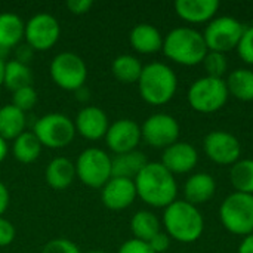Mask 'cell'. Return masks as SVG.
I'll list each match as a JSON object with an SVG mask.
<instances>
[{
	"label": "cell",
	"instance_id": "obj_42",
	"mask_svg": "<svg viewBox=\"0 0 253 253\" xmlns=\"http://www.w3.org/2000/svg\"><path fill=\"white\" fill-rule=\"evenodd\" d=\"M7 151H9V148H7V142L0 136V163L6 159Z\"/></svg>",
	"mask_w": 253,
	"mask_h": 253
},
{
	"label": "cell",
	"instance_id": "obj_16",
	"mask_svg": "<svg viewBox=\"0 0 253 253\" xmlns=\"http://www.w3.org/2000/svg\"><path fill=\"white\" fill-rule=\"evenodd\" d=\"M136 197V187L132 179L111 178L101 188L102 205L110 211H123L129 208Z\"/></svg>",
	"mask_w": 253,
	"mask_h": 253
},
{
	"label": "cell",
	"instance_id": "obj_36",
	"mask_svg": "<svg viewBox=\"0 0 253 253\" xmlns=\"http://www.w3.org/2000/svg\"><path fill=\"white\" fill-rule=\"evenodd\" d=\"M15 239V227L10 221L0 216V248L9 246Z\"/></svg>",
	"mask_w": 253,
	"mask_h": 253
},
{
	"label": "cell",
	"instance_id": "obj_28",
	"mask_svg": "<svg viewBox=\"0 0 253 253\" xmlns=\"http://www.w3.org/2000/svg\"><path fill=\"white\" fill-rule=\"evenodd\" d=\"M130 231L133 239L148 243L157 233H160V221L153 212L139 211L130 219Z\"/></svg>",
	"mask_w": 253,
	"mask_h": 253
},
{
	"label": "cell",
	"instance_id": "obj_9",
	"mask_svg": "<svg viewBox=\"0 0 253 253\" xmlns=\"http://www.w3.org/2000/svg\"><path fill=\"white\" fill-rule=\"evenodd\" d=\"M245 25L233 16H218L209 21L205 28L203 37L209 50L227 53L237 47L243 33Z\"/></svg>",
	"mask_w": 253,
	"mask_h": 253
},
{
	"label": "cell",
	"instance_id": "obj_7",
	"mask_svg": "<svg viewBox=\"0 0 253 253\" xmlns=\"http://www.w3.org/2000/svg\"><path fill=\"white\" fill-rule=\"evenodd\" d=\"M76 176L90 188H102L111 176V157L101 148L83 150L76 160Z\"/></svg>",
	"mask_w": 253,
	"mask_h": 253
},
{
	"label": "cell",
	"instance_id": "obj_12",
	"mask_svg": "<svg viewBox=\"0 0 253 253\" xmlns=\"http://www.w3.org/2000/svg\"><path fill=\"white\" fill-rule=\"evenodd\" d=\"M179 123L176 119L166 113L151 114L141 126L142 139L154 148H168L178 142L179 138Z\"/></svg>",
	"mask_w": 253,
	"mask_h": 253
},
{
	"label": "cell",
	"instance_id": "obj_20",
	"mask_svg": "<svg viewBox=\"0 0 253 253\" xmlns=\"http://www.w3.org/2000/svg\"><path fill=\"white\" fill-rule=\"evenodd\" d=\"M215 191H216V182L213 176L205 172L193 173L184 185L185 202L194 206L209 202L215 196Z\"/></svg>",
	"mask_w": 253,
	"mask_h": 253
},
{
	"label": "cell",
	"instance_id": "obj_3",
	"mask_svg": "<svg viewBox=\"0 0 253 253\" xmlns=\"http://www.w3.org/2000/svg\"><path fill=\"white\" fill-rule=\"evenodd\" d=\"M163 225L166 234L179 243L197 242L205 230V219L197 206L185 202L175 200L165 209Z\"/></svg>",
	"mask_w": 253,
	"mask_h": 253
},
{
	"label": "cell",
	"instance_id": "obj_13",
	"mask_svg": "<svg viewBox=\"0 0 253 253\" xmlns=\"http://www.w3.org/2000/svg\"><path fill=\"white\" fill-rule=\"evenodd\" d=\"M203 150L213 163L233 166L240 160L242 144L237 136L227 130H212L203 139Z\"/></svg>",
	"mask_w": 253,
	"mask_h": 253
},
{
	"label": "cell",
	"instance_id": "obj_25",
	"mask_svg": "<svg viewBox=\"0 0 253 253\" xmlns=\"http://www.w3.org/2000/svg\"><path fill=\"white\" fill-rule=\"evenodd\" d=\"M228 93L239 101H253V71L249 68H236L225 80Z\"/></svg>",
	"mask_w": 253,
	"mask_h": 253
},
{
	"label": "cell",
	"instance_id": "obj_24",
	"mask_svg": "<svg viewBox=\"0 0 253 253\" xmlns=\"http://www.w3.org/2000/svg\"><path fill=\"white\" fill-rule=\"evenodd\" d=\"M25 24L12 12L0 13V49L16 46L24 37Z\"/></svg>",
	"mask_w": 253,
	"mask_h": 253
},
{
	"label": "cell",
	"instance_id": "obj_31",
	"mask_svg": "<svg viewBox=\"0 0 253 253\" xmlns=\"http://www.w3.org/2000/svg\"><path fill=\"white\" fill-rule=\"evenodd\" d=\"M202 64L205 65V70L208 73L206 76H209V77L224 79V74L228 70L227 56H225V53H221V52L209 50Z\"/></svg>",
	"mask_w": 253,
	"mask_h": 253
},
{
	"label": "cell",
	"instance_id": "obj_21",
	"mask_svg": "<svg viewBox=\"0 0 253 253\" xmlns=\"http://www.w3.org/2000/svg\"><path fill=\"white\" fill-rule=\"evenodd\" d=\"M148 163L144 153L133 150L123 154H116L111 159V176L113 178H125V179H135L139 172Z\"/></svg>",
	"mask_w": 253,
	"mask_h": 253
},
{
	"label": "cell",
	"instance_id": "obj_40",
	"mask_svg": "<svg viewBox=\"0 0 253 253\" xmlns=\"http://www.w3.org/2000/svg\"><path fill=\"white\" fill-rule=\"evenodd\" d=\"M31 53H33V49H31L28 44H25V46H21V47L18 49L16 61L27 64V61H30V58H31Z\"/></svg>",
	"mask_w": 253,
	"mask_h": 253
},
{
	"label": "cell",
	"instance_id": "obj_10",
	"mask_svg": "<svg viewBox=\"0 0 253 253\" xmlns=\"http://www.w3.org/2000/svg\"><path fill=\"white\" fill-rule=\"evenodd\" d=\"M50 77L64 90H79L84 86L87 67L82 56L73 52H61L50 62Z\"/></svg>",
	"mask_w": 253,
	"mask_h": 253
},
{
	"label": "cell",
	"instance_id": "obj_30",
	"mask_svg": "<svg viewBox=\"0 0 253 253\" xmlns=\"http://www.w3.org/2000/svg\"><path fill=\"white\" fill-rule=\"evenodd\" d=\"M231 185L237 193L253 196V160L243 159L236 162L230 170Z\"/></svg>",
	"mask_w": 253,
	"mask_h": 253
},
{
	"label": "cell",
	"instance_id": "obj_41",
	"mask_svg": "<svg viewBox=\"0 0 253 253\" xmlns=\"http://www.w3.org/2000/svg\"><path fill=\"white\" fill-rule=\"evenodd\" d=\"M239 253H253V234L246 236L239 245Z\"/></svg>",
	"mask_w": 253,
	"mask_h": 253
},
{
	"label": "cell",
	"instance_id": "obj_5",
	"mask_svg": "<svg viewBox=\"0 0 253 253\" xmlns=\"http://www.w3.org/2000/svg\"><path fill=\"white\" fill-rule=\"evenodd\" d=\"M228 87L224 79L200 77L188 87L187 99L190 107L200 114H212L219 111L228 101Z\"/></svg>",
	"mask_w": 253,
	"mask_h": 253
},
{
	"label": "cell",
	"instance_id": "obj_37",
	"mask_svg": "<svg viewBox=\"0 0 253 253\" xmlns=\"http://www.w3.org/2000/svg\"><path fill=\"white\" fill-rule=\"evenodd\" d=\"M148 246L154 253H165L170 246V237L166 233L160 231L148 242Z\"/></svg>",
	"mask_w": 253,
	"mask_h": 253
},
{
	"label": "cell",
	"instance_id": "obj_11",
	"mask_svg": "<svg viewBox=\"0 0 253 253\" xmlns=\"http://www.w3.org/2000/svg\"><path fill=\"white\" fill-rule=\"evenodd\" d=\"M61 36V25L50 13H36L25 22L24 37L33 50H47L56 44Z\"/></svg>",
	"mask_w": 253,
	"mask_h": 253
},
{
	"label": "cell",
	"instance_id": "obj_4",
	"mask_svg": "<svg viewBox=\"0 0 253 253\" xmlns=\"http://www.w3.org/2000/svg\"><path fill=\"white\" fill-rule=\"evenodd\" d=\"M141 98L151 105H165L176 93L178 77L175 71L163 62H150L144 65L138 80Z\"/></svg>",
	"mask_w": 253,
	"mask_h": 253
},
{
	"label": "cell",
	"instance_id": "obj_43",
	"mask_svg": "<svg viewBox=\"0 0 253 253\" xmlns=\"http://www.w3.org/2000/svg\"><path fill=\"white\" fill-rule=\"evenodd\" d=\"M3 76H4V61L0 58V87L3 86Z\"/></svg>",
	"mask_w": 253,
	"mask_h": 253
},
{
	"label": "cell",
	"instance_id": "obj_44",
	"mask_svg": "<svg viewBox=\"0 0 253 253\" xmlns=\"http://www.w3.org/2000/svg\"><path fill=\"white\" fill-rule=\"evenodd\" d=\"M86 253H105V252H102V251H89V252H86Z\"/></svg>",
	"mask_w": 253,
	"mask_h": 253
},
{
	"label": "cell",
	"instance_id": "obj_2",
	"mask_svg": "<svg viewBox=\"0 0 253 253\" xmlns=\"http://www.w3.org/2000/svg\"><path fill=\"white\" fill-rule=\"evenodd\" d=\"M163 53L173 62L185 67L202 64L209 49L200 31L191 27L173 28L163 37Z\"/></svg>",
	"mask_w": 253,
	"mask_h": 253
},
{
	"label": "cell",
	"instance_id": "obj_38",
	"mask_svg": "<svg viewBox=\"0 0 253 253\" xmlns=\"http://www.w3.org/2000/svg\"><path fill=\"white\" fill-rule=\"evenodd\" d=\"M65 6L74 15H83L90 10V7L93 6V1L92 0H68Z\"/></svg>",
	"mask_w": 253,
	"mask_h": 253
},
{
	"label": "cell",
	"instance_id": "obj_8",
	"mask_svg": "<svg viewBox=\"0 0 253 253\" xmlns=\"http://www.w3.org/2000/svg\"><path fill=\"white\" fill-rule=\"evenodd\" d=\"M33 133L40 141L42 147L64 148L70 145L76 136L74 122L61 113H49L42 116L33 127Z\"/></svg>",
	"mask_w": 253,
	"mask_h": 253
},
{
	"label": "cell",
	"instance_id": "obj_23",
	"mask_svg": "<svg viewBox=\"0 0 253 253\" xmlns=\"http://www.w3.org/2000/svg\"><path fill=\"white\" fill-rule=\"evenodd\" d=\"M25 132V113L12 104L0 108V136L4 141L16 139Z\"/></svg>",
	"mask_w": 253,
	"mask_h": 253
},
{
	"label": "cell",
	"instance_id": "obj_35",
	"mask_svg": "<svg viewBox=\"0 0 253 253\" xmlns=\"http://www.w3.org/2000/svg\"><path fill=\"white\" fill-rule=\"evenodd\" d=\"M119 253H154L151 251V248L148 246L147 242H141V240H136V239H130L127 242H125L120 249Z\"/></svg>",
	"mask_w": 253,
	"mask_h": 253
},
{
	"label": "cell",
	"instance_id": "obj_6",
	"mask_svg": "<svg viewBox=\"0 0 253 253\" xmlns=\"http://www.w3.org/2000/svg\"><path fill=\"white\" fill-rule=\"evenodd\" d=\"M219 218L227 231L236 236L253 234V196L231 193L219 208Z\"/></svg>",
	"mask_w": 253,
	"mask_h": 253
},
{
	"label": "cell",
	"instance_id": "obj_19",
	"mask_svg": "<svg viewBox=\"0 0 253 253\" xmlns=\"http://www.w3.org/2000/svg\"><path fill=\"white\" fill-rule=\"evenodd\" d=\"M129 42L130 46L142 55H151L163 49L162 33L154 25L147 22L138 24L130 30Z\"/></svg>",
	"mask_w": 253,
	"mask_h": 253
},
{
	"label": "cell",
	"instance_id": "obj_18",
	"mask_svg": "<svg viewBox=\"0 0 253 253\" xmlns=\"http://www.w3.org/2000/svg\"><path fill=\"white\" fill-rule=\"evenodd\" d=\"M219 9L218 0H176V15L190 24H203L213 19Z\"/></svg>",
	"mask_w": 253,
	"mask_h": 253
},
{
	"label": "cell",
	"instance_id": "obj_32",
	"mask_svg": "<svg viewBox=\"0 0 253 253\" xmlns=\"http://www.w3.org/2000/svg\"><path fill=\"white\" fill-rule=\"evenodd\" d=\"M37 102V92L33 86H27L12 92V105H15L21 111L31 110Z\"/></svg>",
	"mask_w": 253,
	"mask_h": 253
},
{
	"label": "cell",
	"instance_id": "obj_29",
	"mask_svg": "<svg viewBox=\"0 0 253 253\" xmlns=\"http://www.w3.org/2000/svg\"><path fill=\"white\" fill-rule=\"evenodd\" d=\"M12 153L19 163L28 165L39 159L42 153V144L33 132L25 130L16 139H13Z\"/></svg>",
	"mask_w": 253,
	"mask_h": 253
},
{
	"label": "cell",
	"instance_id": "obj_15",
	"mask_svg": "<svg viewBox=\"0 0 253 253\" xmlns=\"http://www.w3.org/2000/svg\"><path fill=\"white\" fill-rule=\"evenodd\" d=\"M172 175H182L191 172L199 163L197 150L188 142H175L163 150L160 162Z\"/></svg>",
	"mask_w": 253,
	"mask_h": 253
},
{
	"label": "cell",
	"instance_id": "obj_27",
	"mask_svg": "<svg viewBox=\"0 0 253 253\" xmlns=\"http://www.w3.org/2000/svg\"><path fill=\"white\" fill-rule=\"evenodd\" d=\"M3 86H6L12 92L27 86H33V73L30 67L16 59L4 62Z\"/></svg>",
	"mask_w": 253,
	"mask_h": 253
},
{
	"label": "cell",
	"instance_id": "obj_17",
	"mask_svg": "<svg viewBox=\"0 0 253 253\" xmlns=\"http://www.w3.org/2000/svg\"><path fill=\"white\" fill-rule=\"evenodd\" d=\"M76 133L89 139L98 141L105 138V133L110 127L107 113L99 107H83L74 120Z\"/></svg>",
	"mask_w": 253,
	"mask_h": 253
},
{
	"label": "cell",
	"instance_id": "obj_34",
	"mask_svg": "<svg viewBox=\"0 0 253 253\" xmlns=\"http://www.w3.org/2000/svg\"><path fill=\"white\" fill-rule=\"evenodd\" d=\"M42 253H80V251L68 239H53L43 246Z\"/></svg>",
	"mask_w": 253,
	"mask_h": 253
},
{
	"label": "cell",
	"instance_id": "obj_39",
	"mask_svg": "<svg viewBox=\"0 0 253 253\" xmlns=\"http://www.w3.org/2000/svg\"><path fill=\"white\" fill-rule=\"evenodd\" d=\"M9 200H10L9 190L3 182H0V216L6 212V209L9 206Z\"/></svg>",
	"mask_w": 253,
	"mask_h": 253
},
{
	"label": "cell",
	"instance_id": "obj_1",
	"mask_svg": "<svg viewBox=\"0 0 253 253\" xmlns=\"http://www.w3.org/2000/svg\"><path fill=\"white\" fill-rule=\"evenodd\" d=\"M133 182L138 197L148 206L166 209L176 200L175 176L160 162H148Z\"/></svg>",
	"mask_w": 253,
	"mask_h": 253
},
{
	"label": "cell",
	"instance_id": "obj_26",
	"mask_svg": "<svg viewBox=\"0 0 253 253\" xmlns=\"http://www.w3.org/2000/svg\"><path fill=\"white\" fill-rule=\"evenodd\" d=\"M142 68H144V65L141 64V61L136 56L127 55V53L119 55L111 64L113 76L119 82L126 83V84L138 83L141 73H142Z\"/></svg>",
	"mask_w": 253,
	"mask_h": 253
},
{
	"label": "cell",
	"instance_id": "obj_22",
	"mask_svg": "<svg viewBox=\"0 0 253 253\" xmlns=\"http://www.w3.org/2000/svg\"><path fill=\"white\" fill-rule=\"evenodd\" d=\"M44 178L49 187L53 190L68 188L76 176V165L67 157H55L46 168Z\"/></svg>",
	"mask_w": 253,
	"mask_h": 253
},
{
	"label": "cell",
	"instance_id": "obj_33",
	"mask_svg": "<svg viewBox=\"0 0 253 253\" xmlns=\"http://www.w3.org/2000/svg\"><path fill=\"white\" fill-rule=\"evenodd\" d=\"M236 49L243 62L253 65V25L245 28V33Z\"/></svg>",
	"mask_w": 253,
	"mask_h": 253
},
{
	"label": "cell",
	"instance_id": "obj_14",
	"mask_svg": "<svg viewBox=\"0 0 253 253\" xmlns=\"http://www.w3.org/2000/svg\"><path fill=\"white\" fill-rule=\"evenodd\" d=\"M141 126L130 119H119L110 125L105 133L108 148L116 154H123L136 150L141 142Z\"/></svg>",
	"mask_w": 253,
	"mask_h": 253
}]
</instances>
